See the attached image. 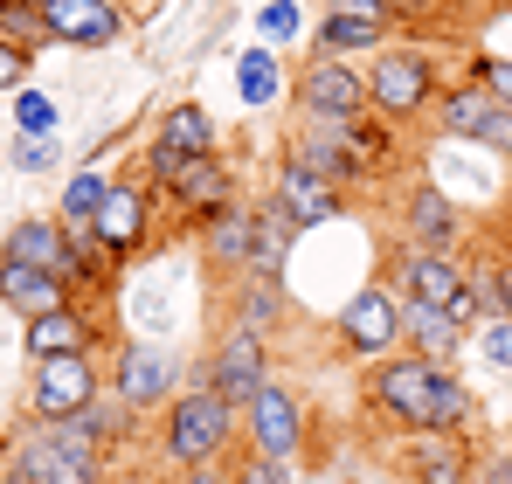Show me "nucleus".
I'll list each match as a JSON object with an SVG mask.
<instances>
[{"label":"nucleus","instance_id":"nucleus-1","mask_svg":"<svg viewBox=\"0 0 512 484\" xmlns=\"http://www.w3.org/2000/svg\"><path fill=\"white\" fill-rule=\"evenodd\" d=\"M367 402L381 408L402 436L409 429H464L471 422V388L450 374V360H429V353H381L367 367Z\"/></svg>","mask_w":512,"mask_h":484},{"label":"nucleus","instance_id":"nucleus-2","mask_svg":"<svg viewBox=\"0 0 512 484\" xmlns=\"http://www.w3.org/2000/svg\"><path fill=\"white\" fill-rule=\"evenodd\" d=\"M97 478H104V436H90L84 415H70V422H28L0 484H97Z\"/></svg>","mask_w":512,"mask_h":484},{"label":"nucleus","instance_id":"nucleus-3","mask_svg":"<svg viewBox=\"0 0 512 484\" xmlns=\"http://www.w3.org/2000/svg\"><path fill=\"white\" fill-rule=\"evenodd\" d=\"M236 429H243V408L222 402V395L201 381V388H187V395H173V402H167L160 450H167L180 471H194V464H222L229 443H236Z\"/></svg>","mask_w":512,"mask_h":484},{"label":"nucleus","instance_id":"nucleus-4","mask_svg":"<svg viewBox=\"0 0 512 484\" xmlns=\"http://www.w3.org/2000/svg\"><path fill=\"white\" fill-rule=\"evenodd\" d=\"M436 56L429 49H374V63H367V111L374 118H388V125H409V118H423L429 104H436Z\"/></svg>","mask_w":512,"mask_h":484},{"label":"nucleus","instance_id":"nucleus-5","mask_svg":"<svg viewBox=\"0 0 512 484\" xmlns=\"http://www.w3.org/2000/svg\"><path fill=\"white\" fill-rule=\"evenodd\" d=\"M146 180H153V187H167V201H180L194 222H208V215H222V208L236 201V173H229L222 153H194V160L146 153Z\"/></svg>","mask_w":512,"mask_h":484},{"label":"nucleus","instance_id":"nucleus-6","mask_svg":"<svg viewBox=\"0 0 512 484\" xmlns=\"http://www.w3.org/2000/svg\"><path fill=\"white\" fill-rule=\"evenodd\" d=\"M436 125H443L450 139L492 146V153H506V160H512V104L499 97V90H485L478 77L443 83V97H436Z\"/></svg>","mask_w":512,"mask_h":484},{"label":"nucleus","instance_id":"nucleus-7","mask_svg":"<svg viewBox=\"0 0 512 484\" xmlns=\"http://www.w3.org/2000/svg\"><path fill=\"white\" fill-rule=\"evenodd\" d=\"M90 402H97L90 353H49V360H35V374H28V415L35 422H70Z\"/></svg>","mask_w":512,"mask_h":484},{"label":"nucleus","instance_id":"nucleus-8","mask_svg":"<svg viewBox=\"0 0 512 484\" xmlns=\"http://www.w3.org/2000/svg\"><path fill=\"white\" fill-rule=\"evenodd\" d=\"M402 291L395 284H367V291H353L340 312V346L346 353H360V360H381V353H395L402 346Z\"/></svg>","mask_w":512,"mask_h":484},{"label":"nucleus","instance_id":"nucleus-9","mask_svg":"<svg viewBox=\"0 0 512 484\" xmlns=\"http://www.w3.org/2000/svg\"><path fill=\"white\" fill-rule=\"evenodd\" d=\"M298 111L319 125H353V118H367V77L340 56H312L298 77Z\"/></svg>","mask_w":512,"mask_h":484},{"label":"nucleus","instance_id":"nucleus-10","mask_svg":"<svg viewBox=\"0 0 512 484\" xmlns=\"http://www.w3.org/2000/svg\"><path fill=\"white\" fill-rule=\"evenodd\" d=\"M263 381H270V346H263V332H256V325H229V332L215 339V353H208V388H215L222 402L250 408Z\"/></svg>","mask_w":512,"mask_h":484},{"label":"nucleus","instance_id":"nucleus-11","mask_svg":"<svg viewBox=\"0 0 512 484\" xmlns=\"http://www.w3.org/2000/svg\"><path fill=\"white\" fill-rule=\"evenodd\" d=\"M243 436H250V457H270V464H291L298 457V443H305V408L291 388H277V381H263L256 388V402L243 408Z\"/></svg>","mask_w":512,"mask_h":484},{"label":"nucleus","instance_id":"nucleus-12","mask_svg":"<svg viewBox=\"0 0 512 484\" xmlns=\"http://www.w3.org/2000/svg\"><path fill=\"white\" fill-rule=\"evenodd\" d=\"M395 291H402V305H464L471 298V277H464V263L450 249L409 242L395 256Z\"/></svg>","mask_w":512,"mask_h":484},{"label":"nucleus","instance_id":"nucleus-13","mask_svg":"<svg viewBox=\"0 0 512 484\" xmlns=\"http://www.w3.org/2000/svg\"><path fill=\"white\" fill-rule=\"evenodd\" d=\"M284 160L305 166V173H319V180H333V187H353V180H367V173H374V166L360 160L353 132H346V125H319V118H305V125L291 132Z\"/></svg>","mask_w":512,"mask_h":484},{"label":"nucleus","instance_id":"nucleus-14","mask_svg":"<svg viewBox=\"0 0 512 484\" xmlns=\"http://www.w3.org/2000/svg\"><path fill=\"white\" fill-rule=\"evenodd\" d=\"M42 21H49V42H70V49H111L125 35L118 0H42Z\"/></svg>","mask_w":512,"mask_h":484},{"label":"nucleus","instance_id":"nucleus-15","mask_svg":"<svg viewBox=\"0 0 512 484\" xmlns=\"http://www.w3.org/2000/svg\"><path fill=\"white\" fill-rule=\"evenodd\" d=\"M173 388H180V367H173V353H160V346H125L118 353V374H111V395L125 408H160L173 402Z\"/></svg>","mask_w":512,"mask_h":484},{"label":"nucleus","instance_id":"nucleus-16","mask_svg":"<svg viewBox=\"0 0 512 484\" xmlns=\"http://www.w3.org/2000/svg\"><path fill=\"white\" fill-rule=\"evenodd\" d=\"M153 229V180H111L104 208H97V236L111 256H132Z\"/></svg>","mask_w":512,"mask_h":484},{"label":"nucleus","instance_id":"nucleus-17","mask_svg":"<svg viewBox=\"0 0 512 484\" xmlns=\"http://www.w3.org/2000/svg\"><path fill=\"white\" fill-rule=\"evenodd\" d=\"M478 312H485V305H478V291H471L464 305H409V312H402V339H409V353L450 360V353L464 346V332H471Z\"/></svg>","mask_w":512,"mask_h":484},{"label":"nucleus","instance_id":"nucleus-18","mask_svg":"<svg viewBox=\"0 0 512 484\" xmlns=\"http://www.w3.org/2000/svg\"><path fill=\"white\" fill-rule=\"evenodd\" d=\"M0 305H14L21 319H35V312H63V305H77V284H70L63 270H42V263H14V256H0Z\"/></svg>","mask_w":512,"mask_h":484},{"label":"nucleus","instance_id":"nucleus-19","mask_svg":"<svg viewBox=\"0 0 512 484\" xmlns=\"http://www.w3.org/2000/svg\"><path fill=\"white\" fill-rule=\"evenodd\" d=\"M471 443L464 429H409V478L416 484H471Z\"/></svg>","mask_w":512,"mask_h":484},{"label":"nucleus","instance_id":"nucleus-20","mask_svg":"<svg viewBox=\"0 0 512 484\" xmlns=\"http://www.w3.org/2000/svg\"><path fill=\"white\" fill-rule=\"evenodd\" d=\"M270 201L284 208V222H291V229H319V222H333V215H340V187H333V180H319V173H305V166H291V160H284V173H277Z\"/></svg>","mask_w":512,"mask_h":484},{"label":"nucleus","instance_id":"nucleus-21","mask_svg":"<svg viewBox=\"0 0 512 484\" xmlns=\"http://www.w3.org/2000/svg\"><path fill=\"white\" fill-rule=\"evenodd\" d=\"M146 153H173V160H194V153H222V132L201 104H167L160 125H153V146Z\"/></svg>","mask_w":512,"mask_h":484},{"label":"nucleus","instance_id":"nucleus-22","mask_svg":"<svg viewBox=\"0 0 512 484\" xmlns=\"http://www.w3.org/2000/svg\"><path fill=\"white\" fill-rule=\"evenodd\" d=\"M0 256L42 263V270H63V277H70V229H63V215H28V222H14L7 242H0Z\"/></svg>","mask_w":512,"mask_h":484},{"label":"nucleus","instance_id":"nucleus-23","mask_svg":"<svg viewBox=\"0 0 512 484\" xmlns=\"http://www.w3.org/2000/svg\"><path fill=\"white\" fill-rule=\"evenodd\" d=\"M381 35H388V21L326 7V21H319V35H312V56H340V63H346V56H374V49H388Z\"/></svg>","mask_w":512,"mask_h":484},{"label":"nucleus","instance_id":"nucleus-24","mask_svg":"<svg viewBox=\"0 0 512 484\" xmlns=\"http://www.w3.org/2000/svg\"><path fill=\"white\" fill-rule=\"evenodd\" d=\"M90 319L77 305H63V312H35L28 319V360H49V353H90Z\"/></svg>","mask_w":512,"mask_h":484},{"label":"nucleus","instance_id":"nucleus-25","mask_svg":"<svg viewBox=\"0 0 512 484\" xmlns=\"http://www.w3.org/2000/svg\"><path fill=\"white\" fill-rule=\"evenodd\" d=\"M201 229H208V256H215V263H229V270H243V263H250V242H256V208L229 201V208H222V215H208Z\"/></svg>","mask_w":512,"mask_h":484},{"label":"nucleus","instance_id":"nucleus-26","mask_svg":"<svg viewBox=\"0 0 512 484\" xmlns=\"http://www.w3.org/2000/svg\"><path fill=\"white\" fill-rule=\"evenodd\" d=\"M402 222H409V242H423V249H450V242H457V208H450L436 187H416V194H409Z\"/></svg>","mask_w":512,"mask_h":484},{"label":"nucleus","instance_id":"nucleus-27","mask_svg":"<svg viewBox=\"0 0 512 484\" xmlns=\"http://www.w3.org/2000/svg\"><path fill=\"white\" fill-rule=\"evenodd\" d=\"M291 236H298V229L284 222V208H277V201H263V208H256V242H250V263H243V270L277 277V270H284V256H291Z\"/></svg>","mask_w":512,"mask_h":484},{"label":"nucleus","instance_id":"nucleus-28","mask_svg":"<svg viewBox=\"0 0 512 484\" xmlns=\"http://www.w3.org/2000/svg\"><path fill=\"white\" fill-rule=\"evenodd\" d=\"M284 319V284L277 277H263V270H243V284H236V325H277Z\"/></svg>","mask_w":512,"mask_h":484},{"label":"nucleus","instance_id":"nucleus-29","mask_svg":"<svg viewBox=\"0 0 512 484\" xmlns=\"http://www.w3.org/2000/svg\"><path fill=\"white\" fill-rule=\"evenodd\" d=\"M63 229H70V284H104L118 256L104 249L97 222H63Z\"/></svg>","mask_w":512,"mask_h":484},{"label":"nucleus","instance_id":"nucleus-30","mask_svg":"<svg viewBox=\"0 0 512 484\" xmlns=\"http://www.w3.org/2000/svg\"><path fill=\"white\" fill-rule=\"evenodd\" d=\"M104 194H111V180L97 173V166H84L70 187H63V201H56V215L63 222H97V208H104Z\"/></svg>","mask_w":512,"mask_h":484},{"label":"nucleus","instance_id":"nucleus-31","mask_svg":"<svg viewBox=\"0 0 512 484\" xmlns=\"http://www.w3.org/2000/svg\"><path fill=\"white\" fill-rule=\"evenodd\" d=\"M0 35L35 56V49L49 42V21H42V7H28V0H0Z\"/></svg>","mask_w":512,"mask_h":484},{"label":"nucleus","instance_id":"nucleus-32","mask_svg":"<svg viewBox=\"0 0 512 484\" xmlns=\"http://www.w3.org/2000/svg\"><path fill=\"white\" fill-rule=\"evenodd\" d=\"M236 83H243V104H270V97H277V56H270V49H250V56H243V70H236Z\"/></svg>","mask_w":512,"mask_h":484},{"label":"nucleus","instance_id":"nucleus-33","mask_svg":"<svg viewBox=\"0 0 512 484\" xmlns=\"http://www.w3.org/2000/svg\"><path fill=\"white\" fill-rule=\"evenodd\" d=\"M14 125H21V132H42V139H56V104H49L42 90H14Z\"/></svg>","mask_w":512,"mask_h":484},{"label":"nucleus","instance_id":"nucleus-34","mask_svg":"<svg viewBox=\"0 0 512 484\" xmlns=\"http://www.w3.org/2000/svg\"><path fill=\"white\" fill-rule=\"evenodd\" d=\"M14 166H21V173H49V166H56V139H42V132H14Z\"/></svg>","mask_w":512,"mask_h":484},{"label":"nucleus","instance_id":"nucleus-35","mask_svg":"<svg viewBox=\"0 0 512 484\" xmlns=\"http://www.w3.org/2000/svg\"><path fill=\"white\" fill-rule=\"evenodd\" d=\"M478 346H485V360H492V367H506V374H512V319H485Z\"/></svg>","mask_w":512,"mask_h":484},{"label":"nucleus","instance_id":"nucleus-36","mask_svg":"<svg viewBox=\"0 0 512 484\" xmlns=\"http://www.w3.org/2000/svg\"><path fill=\"white\" fill-rule=\"evenodd\" d=\"M471 77L485 83V90H499V97L512 104V63H506V56H478V63H471Z\"/></svg>","mask_w":512,"mask_h":484},{"label":"nucleus","instance_id":"nucleus-37","mask_svg":"<svg viewBox=\"0 0 512 484\" xmlns=\"http://www.w3.org/2000/svg\"><path fill=\"white\" fill-rule=\"evenodd\" d=\"M256 28H263V35H270V42H284V35H291V28H298V7H291V0H270V7H263V14H256Z\"/></svg>","mask_w":512,"mask_h":484},{"label":"nucleus","instance_id":"nucleus-38","mask_svg":"<svg viewBox=\"0 0 512 484\" xmlns=\"http://www.w3.org/2000/svg\"><path fill=\"white\" fill-rule=\"evenodd\" d=\"M21 83H28V49H14L0 35V90H21Z\"/></svg>","mask_w":512,"mask_h":484},{"label":"nucleus","instance_id":"nucleus-39","mask_svg":"<svg viewBox=\"0 0 512 484\" xmlns=\"http://www.w3.org/2000/svg\"><path fill=\"white\" fill-rule=\"evenodd\" d=\"M236 484H291V478H284V464H270V457H250V464L236 471Z\"/></svg>","mask_w":512,"mask_h":484},{"label":"nucleus","instance_id":"nucleus-40","mask_svg":"<svg viewBox=\"0 0 512 484\" xmlns=\"http://www.w3.org/2000/svg\"><path fill=\"white\" fill-rule=\"evenodd\" d=\"M471 484H512V457H492V464H471Z\"/></svg>","mask_w":512,"mask_h":484},{"label":"nucleus","instance_id":"nucleus-41","mask_svg":"<svg viewBox=\"0 0 512 484\" xmlns=\"http://www.w3.org/2000/svg\"><path fill=\"white\" fill-rule=\"evenodd\" d=\"M381 14L388 21H416V14H429V0H381Z\"/></svg>","mask_w":512,"mask_h":484},{"label":"nucleus","instance_id":"nucleus-42","mask_svg":"<svg viewBox=\"0 0 512 484\" xmlns=\"http://www.w3.org/2000/svg\"><path fill=\"white\" fill-rule=\"evenodd\" d=\"M492 284H499V319H512V263L492 270Z\"/></svg>","mask_w":512,"mask_h":484},{"label":"nucleus","instance_id":"nucleus-43","mask_svg":"<svg viewBox=\"0 0 512 484\" xmlns=\"http://www.w3.org/2000/svg\"><path fill=\"white\" fill-rule=\"evenodd\" d=\"M187 484H236V478H229L222 464H194V471H187Z\"/></svg>","mask_w":512,"mask_h":484},{"label":"nucleus","instance_id":"nucleus-44","mask_svg":"<svg viewBox=\"0 0 512 484\" xmlns=\"http://www.w3.org/2000/svg\"><path fill=\"white\" fill-rule=\"evenodd\" d=\"M333 7H346V14H374V21H388V14H381V0H333ZM388 28H395V21H388Z\"/></svg>","mask_w":512,"mask_h":484},{"label":"nucleus","instance_id":"nucleus-45","mask_svg":"<svg viewBox=\"0 0 512 484\" xmlns=\"http://www.w3.org/2000/svg\"><path fill=\"white\" fill-rule=\"evenodd\" d=\"M0 436H7V408H0Z\"/></svg>","mask_w":512,"mask_h":484},{"label":"nucleus","instance_id":"nucleus-46","mask_svg":"<svg viewBox=\"0 0 512 484\" xmlns=\"http://www.w3.org/2000/svg\"><path fill=\"white\" fill-rule=\"evenodd\" d=\"M305 484H326V478H305Z\"/></svg>","mask_w":512,"mask_h":484},{"label":"nucleus","instance_id":"nucleus-47","mask_svg":"<svg viewBox=\"0 0 512 484\" xmlns=\"http://www.w3.org/2000/svg\"><path fill=\"white\" fill-rule=\"evenodd\" d=\"M28 7H42V0H28Z\"/></svg>","mask_w":512,"mask_h":484}]
</instances>
